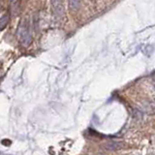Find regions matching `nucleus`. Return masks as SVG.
<instances>
[{"instance_id": "7", "label": "nucleus", "mask_w": 155, "mask_h": 155, "mask_svg": "<svg viewBox=\"0 0 155 155\" xmlns=\"http://www.w3.org/2000/svg\"><path fill=\"white\" fill-rule=\"evenodd\" d=\"M12 143H11V140H2V144H6V145H10Z\"/></svg>"}, {"instance_id": "5", "label": "nucleus", "mask_w": 155, "mask_h": 155, "mask_svg": "<svg viewBox=\"0 0 155 155\" xmlns=\"http://www.w3.org/2000/svg\"><path fill=\"white\" fill-rule=\"evenodd\" d=\"M68 5H69V8L71 11L73 12H77L79 11L81 8V1H77V0H71V1L68 2Z\"/></svg>"}, {"instance_id": "2", "label": "nucleus", "mask_w": 155, "mask_h": 155, "mask_svg": "<svg viewBox=\"0 0 155 155\" xmlns=\"http://www.w3.org/2000/svg\"><path fill=\"white\" fill-rule=\"evenodd\" d=\"M52 5V12L55 18L59 19L64 15V8H63V2L61 1H51Z\"/></svg>"}, {"instance_id": "6", "label": "nucleus", "mask_w": 155, "mask_h": 155, "mask_svg": "<svg viewBox=\"0 0 155 155\" xmlns=\"http://www.w3.org/2000/svg\"><path fill=\"white\" fill-rule=\"evenodd\" d=\"M9 22V15L7 14H4L1 16V18H0V28H1V30L5 28V26L7 25Z\"/></svg>"}, {"instance_id": "8", "label": "nucleus", "mask_w": 155, "mask_h": 155, "mask_svg": "<svg viewBox=\"0 0 155 155\" xmlns=\"http://www.w3.org/2000/svg\"><path fill=\"white\" fill-rule=\"evenodd\" d=\"M98 155H107V154H98Z\"/></svg>"}, {"instance_id": "3", "label": "nucleus", "mask_w": 155, "mask_h": 155, "mask_svg": "<svg viewBox=\"0 0 155 155\" xmlns=\"http://www.w3.org/2000/svg\"><path fill=\"white\" fill-rule=\"evenodd\" d=\"M125 147V143L123 142H119V140H111L104 144V147L110 151H115V150L122 149Z\"/></svg>"}, {"instance_id": "1", "label": "nucleus", "mask_w": 155, "mask_h": 155, "mask_svg": "<svg viewBox=\"0 0 155 155\" xmlns=\"http://www.w3.org/2000/svg\"><path fill=\"white\" fill-rule=\"evenodd\" d=\"M18 38L23 47H28L32 42V36L30 33V28L26 19H23L19 23L18 28Z\"/></svg>"}, {"instance_id": "4", "label": "nucleus", "mask_w": 155, "mask_h": 155, "mask_svg": "<svg viewBox=\"0 0 155 155\" xmlns=\"http://www.w3.org/2000/svg\"><path fill=\"white\" fill-rule=\"evenodd\" d=\"M19 11H21V7H19V1H11V14L12 16H18Z\"/></svg>"}]
</instances>
